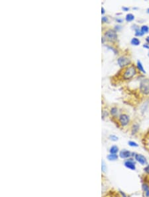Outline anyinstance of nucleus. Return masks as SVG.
<instances>
[{
  "label": "nucleus",
  "mask_w": 149,
  "mask_h": 197,
  "mask_svg": "<svg viewBox=\"0 0 149 197\" xmlns=\"http://www.w3.org/2000/svg\"><path fill=\"white\" fill-rule=\"evenodd\" d=\"M119 122L120 124L122 126H127L129 123V117H128L126 114H123L121 115H120L119 116Z\"/></svg>",
  "instance_id": "nucleus-7"
},
{
  "label": "nucleus",
  "mask_w": 149,
  "mask_h": 197,
  "mask_svg": "<svg viewBox=\"0 0 149 197\" xmlns=\"http://www.w3.org/2000/svg\"><path fill=\"white\" fill-rule=\"evenodd\" d=\"M137 68L140 72H142V73H143L144 74L146 73V72H145V71H144L143 67H142V63H140V61H137Z\"/></svg>",
  "instance_id": "nucleus-15"
},
{
  "label": "nucleus",
  "mask_w": 149,
  "mask_h": 197,
  "mask_svg": "<svg viewBox=\"0 0 149 197\" xmlns=\"http://www.w3.org/2000/svg\"><path fill=\"white\" fill-rule=\"evenodd\" d=\"M101 21H102V22H104V23L107 22V21H108V19H107V17H105V16H104V17H102Z\"/></svg>",
  "instance_id": "nucleus-24"
},
{
  "label": "nucleus",
  "mask_w": 149,
  "mask_h": 197,
  "mask_svg": "<svg viewBox=\"0 0 149 197\" xmlns=\"http://www.w3.org/2000/svg\"><path fill=\"white\" fill-rule=\"evenodd\" d=\"M148 57H149V53H148Z\"/></svg>",
  "instance_id": "nucleus-32"
},
{
  "label": "nucleus",
  "mask_w": 149,
  "mask_h": 197,
  "mask_svg": "<svg viewBox=\"0 0 149 197\" xmlns=\"http://www.w3.org/2000/svg\"><path fill=\"white\" fill-rule=\"evenodd\" d=\"M146 42H147L149 44V36H148V37H147L146 38Z\"/></svg>",
  "instance_id": "nucleus-29"
},
{
  "label": "nucleus",
  "mask_w": 149,
  "mask_h": 197,
  "mask_svg": "<svg viewBox=\"0 0 149 197\" xmlns=\"http://www.w3.org/2000/svg\"><path fill=\"white\" fill-rule=\"evenodd\" d=\"M117 21H119V23L123 22V20H122V19H117Z\"/></svg>",
  "instance_id": "nucleus-30"
},
{
  "label": "nucleus",
  "mask_w": 149,
  "mask_h": 197,
  "mask_svg": "<svg viewBox=\"0 0 149 197\" xmlns=\"http://www.w3.org/2000/svg\"><path fill=\"white\" fill-rule=\"evenodd\" d=\"M117 63L121 67H124L130 64V61L129 59L126 58L125 57H121L118 59Z\"/></svg>",
  "instance_id": "nucleus-6"
},
{
  "label": "nucleus",
  "mask_w": 149,
  "mask_h": 197,
  "mask_svg": "<svg viewBox=\"0 0 149 197\" xmlns=\"http://www.w3.org/2000/svg\"><path fill=\"white\" fill-rule=\"evenodd\" d=\"M144 172L146 173V175H149V164L146 165V166H144Z\"/></svg>",
  "instance_id": "nucleus-21"
},
{
  "label": "nucleus",
  "mask_w": 149,
  "mask_h": 197,
  "mask_svg": "<svg viewBox=\"0 0 149 197\" xmlns=\"http://www.w3.org/2000/svg\"><path fill=\"white\" fill-rule=\"evenodd\" d=\"M147 13H149V9H147Z\"/></svg>",
  "instance_id": "nucleus-31"
},
{
  "label": "nucleus",
  "mask_w": 149,
  "mask_h": 197,
  "mask_svg": "<svg viewBox=\"0 0 149 197\" xmlns=\"http://www.w3.org/2000/svg\"><path fill=\"white\" fill-rule=\"evenodd\" d=\"M128 144L129 146L132 147H138V144L137 143H136L135 141H129L128 142Z\"/></svg>",
  "instance_id": "nucleus-18"
},
{
  "label": "nucleus",
  "mask_w": 149,
  "mask_h": 197,
  "mask_svg": "<svg viewBox=\"0 0 149 197\" xmlns=\"http://www.w3.org/2000/svg\"><path fill=\"white\" fill-rule=\"evenodd\" d=\"M134 159H135V161L140 164V165L146 166V165H148V160L146 159L145 156H144L142 154L139 153H135L134 155Z\"/></svg>",
  "instance_id": "nucleus-4"
},
{
  "label": "nucleus",
  "mask_w": 149,
  "mask_h": 197,
  "mask_svg": "<svg viewBox=\"0 0 149 197\" xmlns=\"http://www.w3.org/2000/svg\"><path fill=\"white\" fill-rule=\"evenodd\" d=\"M123 10H124V11H128V9H129V8H128V7H123V8H122Z\"/></svg>",
  "instance_id": "nucleus-26"
},
{
  "label": "nucleus",
  "mask_w": 149,
  "mask_h": 197,
  "mask_svg": "<svg viewBox=\"0 0 149 197\" xmlns=\"http://www.w3.org/2000/svg\"><path fill=\"white\" fill-rule=\"evenodd\" d=\"M140 31H141V32L143 34L147 33L149 31V28H148V26L143 25V26L141 27V28H140Z\"/></svg>",
  "instance_id": "nucleus-17"
},
{
  "label": "nucleus",
  "mask_w": 149,
  "mask_h": 197,
  "mask_svg": "<svg viewBox=\"0 0 149 197\" xmlns=\"http://www.w3.org/2000/svg\"><path fill=\"white\" fill-rule=\"evenodd\" d=\"M136 71L135 67L134 66H130V67H128L127 69L125 70L124 73L123 74V79L125 80H128L131 79L136 75Z\"/></svg>",
  "instance_id": "nucleus-2"
},
{
  "label": "nucleus",
  "mask_w": 149,
  "mask_h": 197,
  "mask_svg": "<svg viewBox=\"0 0 149 197\" xmlns=\"http://www.w3.org/2000/svg\"><path fill=\"white\" fill-rule=\"evenodd\" d=\"M117 108H111V114L113 115V116H115V115L117 114Z\"/></svg>",
  "instance_id": "nucleus-22"
},
{
  "label": "nucleus",
  "mask_w": 149,
  "mask_h": 197,
  "mask_svg": "<svg viewBox=\"0 0 149 197\" xmlns=\"http://www.w3.org/2000/svg\"><path fill=\"white\" fill-rule=\"evenodd\" d=\"M142 189L145 197H149V183L144 182L142 184Z\"/></svg>",
  "instance_id": "nucleus-9"
},
{
  "label": "nucleus",
  "mask_w": 149,
  "mask_h": 197,
  "mask_svg": "<svg viewBox=\"0 0 149 197\" xmlns=\"http://www.w3.org/2000/svg\"><path fill=\"white\" fill-rule=\"evenodd\" d=\"M102 171H103V172H105L106 171V165H105V162H104L103 161H102Z\"/></svg>",
  "instance_id": "nucleus-23"
},
{
  "label": "nucleus",
  "mask_w": 149,
  "mask_h": 197,
  "mask_svg": "<svg viewBox=\"0 0 149 197\" xmlns=\"http://www.w3.org/2000/svg\"><path fill=\"white\" fill-rule=\"evenodd\" d=\"M105 37L108 40L111 41H115L116 39H117V35L114 30L109 29L105 33Z\"/></svg>",
  "instance_id": "nucleus-5"
},
{
  "label": "nucleus",
  "mask_w": 149,
  "mask_h": 197,
  "mask_svg": "<svg viewBox=\"0 0 149 197\" xmlns=\"http://www.w3.org/2000/svg\"><path fill=\"white\" fill-rule=\"evenodd\" d=\"M143 33L141 32V31L139 29V28H136L135 29V35L136 36H142L143 35Z\"/></svg>",
  "instance_id": "nucleus-19"
},
{
  "label": "nucleus",
  "mask_w": 149,
  "mask_h": 197,
  "mask_svg": "<svg viewBox=\"0 0 149 197\" xmlns=\"http://www.w3.org/2000/svg\"><path fill=\"white\" fill-rule=\"evenodd\" d=\"M107 159L110 161H115L119 159V156L117 154H111L108 155L107 156Z\"/></svg>",
  "instance_id": "nucleus-10"
},
{
  "label": "nucleus",
  "mask_w": 149,
  "mask_h": 197,
  "mask_svg": "<svg viewBox=\"0 0 149 197\" xmlns=\"http://www.w3.org/2000/svg\"><path fill=\"white\" fill-rule=\"evenodd\" d=\"M105 197H121L120 194L118 192H116L115 191H110L109 193L107 194Z\"/></svg>",
  "instance_id": "nucleus-12"
},
{
  "label": "nucleus",
  "mask_w": 149,
  "mask_h": 197,
  "mask_svg": "<svg viewBox=\"0 0 149 197\" xmlns=\"http://www.w3.org/2000/svg\"><path fill=\"white\" fill-rule=\"evenodd\" d=\"M109 152L111 154H117V153L119 152V147L117 145H113L110 147Z\"/></svg>",
  "instance_id": "nucleus-11"
},
{
  "label": "nucleus",
  "mask_w": 149,
  "mask_h": 197,
  "mask_svg": "<svg viewBox=\"0 0 149 197\" xmlns=\"http://www.w3.org/2000/svg\"><path fill=\"white\" fill-rule=\"evenodd\" d=\"M119 156L121 159H127L128 158L132 157V153L130 152V151L126 150V149H123L119 152Z\"/></svg>",
  "instance_id": "nucleus-8"
},
{
  "label": "nucleus",
  "mask_w": 149,
  "mask_h": 197,
  "mask_svg": "<svg viewBox=\"0 0 149 197\" xmlns=\"http://www.w3.org/2000/svg\"><path fill=\"white\" fill-rule=\"evenodd\" d=\"M140 91L143 94H149V79H144L140 81Z\"/></svg>",
  "instance_id": "nucleus-1"
},
{
  "label": "nucleus",
  "mask_w": 149,
  "mask_h": 197,
  "mask_svg": "<svg viewBox=\"0 0 149 197\" xmlns=\"http://www.w3.org/2000/svg\"><path fill=\"white\" fill-rule=\"evenodd\" d=\"M109 139H111V141H117L119 138H118V137L116 136L115 135H111L109 136Z\"/></svg>",
  "instance_id": "nucleus-20"
},
{
  "label": "nucleus",
  "mask_w": 149,
  "mask_h": 197,
  "mask_svg": "<svg viewBox=\"0 0 149 197\" xmlns=\"http://www.w3.org/2000/svg\"><path fill=\"white\" fill-rule=\"evenodd\" d=\"M136 161L133 157L128 158L125 159L124 161V167L127 169L131 170V171H135L136 170Z\"/></svg>",
  "instance_id": "nucleus-3"
},
{
  "label": "nucleus",
  "mask_w": 149,
  "mask_h": 197,
  "mask_svg": "<svg viewBox=\"0 0 149 197\" xmlns=\"http://www.w3.org/2000/svg\"><path fill=\"white\" fill-rule=\"evenodd\" d=\"M138 130H139V126H138V125H137V124H134L133 126H132V129H131L132 135L136 134V133L138 132Z\"/></svg>",
  "instance_id": "nucleus-13"
},
{
  "label": "nucleus",
  "mask_w": 149,
  "mask_h": 197,
  "mask_svg": "<svg viewBox=\"0 0 149 197\" xmlns=\"http://www.w3.org/2000/svg\"><path fill=\"white\" fill-rule=\"evenodd\" d=\"M130 43H131L132 45H135V46H137V45H140V41L137 38H132Z\"/></svg>",
  "instance_id": "nucleus-16"
},
{
  "label": "nucleus",
  "mask_w": 149,
  "mask_h": 197,
  "mask_svg": "<svg viewBox=\"0 0 149 197\" xmlns=\"http://www.w3.org/2000/svg\"><path fill=\"white\" fill-rule=\"evenodd\" d=\"M101 13L102 14L105 13V9H104L103 7H101Z\"/></svg>",
  "instance_id": "nucleus-27"
},
{
  "label": "nucleus",
  "mask_w": 149,
  "mask_h": 197,
  "mask_svg": "<svg viewBox=\"0 0 149 197\" xmlns=\"http://www.w3.org/2000/svg\"><path fill=\"white\" fill-rule=\"evenodd\" d=\"M143 47H145V48H146V49H149V45H144Z\"/></svg>",
  "instance_id": "nucleus-28"
},
{
  "label": "nucleus",
  "mask_w": 149,
  "mask_h": 197,
  "mask_svg": "<svg viewBox=\"0 0 149 197\" xmlns=\"http://www.w3.org/2000/svg\"><path fill=\"white\" fill-rule=\"evenodd\" d=\"M146 147H147V149L148 150H149V137L148 139H146Z\"/></svg>",
  "instance_id": "nucleus-25"
},
{
  "label": "nucleus",
  "mask_w": 149,
  "mask_h": 197,
  "mask_svg": "<svg viewBox=\"0 0 149 197\" xmlns=\"http://www.w3.org/2000/svg\"><path fill=\"white\" fill-rule=\"evenodd\" d=\"M125 19L127 22H130L134 19V16L131 13H128L126 15Z\"/></svg>",
  "instance_id": "nucleus-14"
}]
</instances>
